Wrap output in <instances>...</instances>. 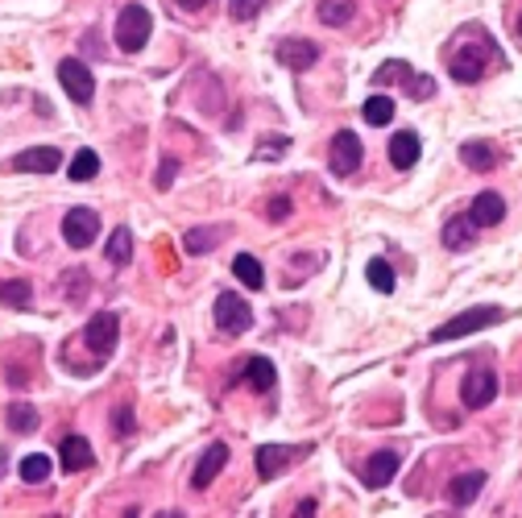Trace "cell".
Returning <instances> with one entry per match:
<instances>
[{"mask_svg":"<svg viewBox=\"0 0 522 518\" xmlns=\"http://www.w3.org/2000/svg\"><path fill=\"white\" fill-rule=\"evenodd\" d=\"M502 315H506V312H502V307H473V312H461V315H452L448 324H439L436 332H431V340H436V344H444V340L473 336V332H481V328L498 324Z\"/></svg>","mask_w":522,"mask_h":518,"instance_id":"cell-1","label":"cell"},{"mask_svg":"<svg viewBox=\"0 0 522 518\" xmlns=\"http://www.w3.org/2000/svg\"><path fill=\"white\" fill-rule=\"evenodd\" d=\"M150 29H154L150 12H145L142 4H125L117 17V46L125 50V54H137V50L150 42Z\"/></svg>","mask_w":522,"mask_h":518,"instance_id":"cell-2","label":"cell"},{"mask_svg":"<svg viewBox=\"0 0 522 518\" xmlns=\"http://www.w3.org/2000/svg\"><path fill=\"white\" fill-rule=\"evenodd\" d=\"M361 158H365V145H361V137H356L353 129H340V133H336L332 145H328V166H332V174H340V179L356 174V170H361Z\"/></svg>","mask_w":522,"mask_h":518,"instance_id":"cell-3","label":"cell"},{"mask_svg":"<svg viewBox=\"0 0 522 518\" xmlns=\"http://www.w3.org/2000/svg\"><path fill=\"white\" fill-rule=\"evenodd\" d=\"M117 336H120V320L112 312H95L92 320H87V328H84V340H87V349L95 352V361L112 357V349H117Z\"/></svg>","mask_w":522,"mask_h":518,"instance_id":"cell-4","label":"cell"},{"mask_svg":"<svg viewBox=\"0 0 522 518\" xmlns=\"http://www.w3.org/2000/svg\"><path fill=\"white\" fill-rule=\"evenodd\" d=\"M216 328H220V332H228V336L249 332V328H253L249 303L241 299V295H232V290H224V295L216 299Z\"/></svg>","mask_w":522,"mask_h":518,"instance_id":"cell-5","label":"cell"},{"mask_svg":"<svg viewBox=\"0 0 522 518\" xmlns=\"http://www.w3.org/2000/svg\"><path fill=\"white\" fill-rule=\"evenodd\" d=\"M95 232H100V216H95L92 207H71L62 216V241L71 245V249H87L95 241Z\"/></svg>","mask_w":522,"mask_h":518,"instance_id":"cell-6","label":"cell"},{"mask_svg":"<svg viewBox=\"0 0 522 518\" xmlns=\"http://www.w3.org/2000/svg\"><path fill=\"white\" fill-rule=\"evenodd\" d=\"M59 79H62V92L75 100V104H87L95 96V79L79 59H62L59 62Z\"/></svg>","mask_w":522,"mask_h":518,"instance_id":"cell-7","label":"cell"},{"mask_svg":"<svg viewBox=\"0 0 522 518\" xmlns=\"http://www.w3.org/2000/svg\"><path fill=\"white\" fill-rule=\"evenodd\" d=\"M461 398H464V407L469 410L489 407V402L498 398V374H493V369H473V374L464 377Z\"/></svg>","mask_w":522,"mask_h":518,"instance_id":"cell-8","label":"cell"},{"mask_svg":"<svg viewBox=\"0 0 522 518\" xmlns=\"http://www.w3.org/2000/svg\"><path fill=\"white\" fill-rule=\"evenodd\" d=\"M62 166V154L54 145H34V150H21L12 158V170H25V174H54Z\"/></svg>","mask_w":522,"mask_h":518,"instance_id":"cell-9","label":"cell"},{"mask_svg":"<svg viewBox=\"0 0 522 518\" xmlns=\"http://www.w3.org/2000/svg\"><path fill=\"white\" fill-rule=\"evenodd\" d=\"M398 465H403V457H398L394 448H381V452H373V457L365 460V485H369V490H386V485L394 482Z\"/></svg>","mask_w":522,"mask_h":518,"instance_id":"cell-10","label":"cell"},{"mask_svg":"<svg viewBox=\"0 0 522 518\" xmlns=\"http://www.w3.org/2000/svg\"><path fill=\"white\" fill-rule=\"evenodd\" d=\"M278 62H282V67H290V71H307V67H315V62H320V46H315V42H307V37L282 42V46H278Z\"/></svg>","mask_w":522,"mask_h":518,"instance_id":"cell-11","label":"cell"},{"mask_svg":"<svg viewBox=\"0 0 522 518\" xmlns=\"http://www.w3.org/2000/svg\"><path fill=\"white\" fill-rule=\"evenodd\" d=\"M469 220H473L477 229H493V224L506 220V199L493 195V191H481L473 199V207H469Z\"/></svg>","mask_w":522,"mask_h":518,"instance_id":"cell-12","label":"cell"},{"mask_svg":"<svg viewBox=\"0 0 522 518\" xmlns=\"http://www.w3.org/2000/svg\"><path fill=\"white\" fill-rule=\"evenodd\" d=\"M303 448H286V444H261L257 448V473L261 482H270V477H278V473L290 465V460L298 457Z\"/></svg>","mask_w":522,"mask_h":518,"instance_id":"cell-13","label":"cell"},{"mask_svg":"<svg viewBox=\"0 0 522 518\" xmlns=\"http://www.w3.org/2000/svg\"><path fill=\"white\" fill-rule=\"evenodd\" d=\"M59 460H62V469L67 473H84V469H92L95 452H92V444H87L84 435H67V440L59 444Z\"/></svg>","mask_w":522,"mask_h":518,"instance_id":"cell-14","label":"cell"},{"mask_svg":"<svg viewBox=\"0 0 522 518\" xmlns=\"http://www.w3.org/2000/svg\"><path fill=\"white\" fill-rule=\"evenodd\" d=\"M228 465V444H212L208 452L200 457V465H195V473H191V485L195 490H208V485L216 482V473Z\"/></svg>","mask_w":522,"mask_h":518,"instance_id":"cell-15","label":"cell"},{"mask_svg":"<svg viewBox=\"0 0 522 518\" xmlns=\"http://www.w3.org/2000/svg\"><path fill=\"white\" fill-rule=\"evenodd\" d=\"M419 154H423L419 133L403 129V133H394V137H390V162H394V170H411L419 162Z\"/></svg>","mask_w":522,"mask_h":518,"instance_id":"cell-16","label":"cell"},{"mask_svg":"<svg viewBox=\"0 0 522 518\" xmlns=\"http://www.w3.org/2000/svg\"><path fill=\"white\" fill-rule=\"evenodd\" d=\"M485 75V54L477 46H461V54L452 59V79L456 84H477Z\"/></svg>","mask_w":522,"mask_h":518,"instance_id":"cell-17","label":"cell"},{"mask_svg":"<svg viewBox=\"0 0 522 518\" xmlns=\"http://www.w3.org/2000/svg\"><path fill=\"white\" fill-rule=\"evenodd\" d=\"M485 490V473L473 469V473H464V477H452L448 485V502L452 506H469V502H477V494Z\"/></svg>","mask_w":522,"mask_h":518,"instance_id":"cell-18","label":"cell"},{"mask_svg":"<svg viewBox=\"0 0 522 518\" xmlns=\"http://www.w3.org/2000/svg\"><path fill=\"white\" fill-rule=\"evenodd\" d=\"M461 162L469 170H493L498 166V154H493V145L489 142H464L461 145Z\"/></svg>","mask_w":522,"mask_h":518,"instance_id":"cell-19","label":"cell"},{"mask_svg":"<svg viewBox=\"0 0 522 518\" xmlns=\"http://www.w3.org/2000/svg\"><path fill=\"white\" fill-rule=\"evenodd\" d=\"M245 382H249L257 394H270L273 382H278V374H273V361H265V357H253V361L245 365Z\"/></svg>","mask_w":522,"mask_h":518,"instance_id":"cell-20","label":"cell"},{"mask_svg":"<svg viewBox=\"0 0 522 518\" xmlns=\"http://www.w3.org/2000/svg\"><path fill=\"white\" fill-rule=\"evenodd\" d=\"M232 274H237L249 290H261V287H265V270H261V262H257L253 254H237V257H232Z\"/></svg>","mask_w":522,"mask_h":518,"instance_id":"cell-21","label":"cell"},{"mask_svg":"<svg viewBox=\"0 0 522 518\" xmlns=\"http://www.w3.org/2000/svg\"><path fill=\"white\" fill-rule=\"evenodd\" d=\"M473 232H477V224L469 216H452L444 224V245L448 249H464V245H473Z\"/></svg>","mask_w":522,"mask_h":518,"instance_id":"cell-22","label":"cell"},{"mask_svg":"<svg viewBox=\"0 0 522 518\" xmlns=\"http://www.w3.org/2000/svg\"><path fill=\"white\" fill-rule=\"evenodd\" d=\"M100 174V158H95V150H79V154L71 158V166H67V179L71 182H87Z\"/></svg>","mask_w":522,"mask_h":518,"instance_id":"cell-23","label":"cell"},{"mask_svg":"<svg viewBox=\"0 0 522 518\" xmlns=\"http://www.w3.org/2000/svg\"><path fill=\"white\" fill-rule=\"evenodd\" d=\"M365 278H369V287L381 290V295H390L394 282H398V278H394V265L386 262V257H373V262L365 265Z\"/></svg>","mask_w":522,"mask_h":518,"instance_id":"cell-24","label":"cell"},{"mask_svg":"<svg viewBox=\"0 0 522 518\" xmlns=\"http://www.w3.org/2000/svg\"><path fill=\"white\" fill-rule=\"evenodd\" d=\"M361 117H365L373 129L390 125V121H394V100H390V96H369V100H365V109H361Z\"/></svg>","mask_w":522,"mask_h":518,"instance_id":"cell-25","label":"cell"},{"mask_svg":"<svg viewBox=\"0 0 522 518\" xmlns=\"http://www.w3.org/2000/svg\"><path fill=\"white\" fill-rule=\"evenodd\" d=\"M323 25H348L353 21V0H320Z\"/></svg>","mask_w":522,"mask_h":518,"instance_id":"cell-26","label":"cell"},{"mask_svg":"<svg viewBox=\"0 0 522 518\" xmlns=\"http://www.w3.org/2000/svg\"><path fill=\"white\" fill-rule=\"evenodd\" d=\"M133 257V232L129 229H117L108 237V262L112 265H125Z\"/></svg>","mask_w":522,"mask_h":518,"instance_id":"cell-27","label":"cell"},{"mask_svg":"<svg viewBox=\"0 0 522 518\" xmlns=\"http://www.w3.org/2000/svg\"><path fill=\"white\" fill-rule=\"evenodd\" d=\"M50 457H42V452H34V457H25L21 460V482H29V485H42L50 477Z\"/></svg>","mask_w":522,"mask_h":518,"instance_id":"cell-28","label":"cell"},{"mask_svg":"<svg viewBox=\"0 0 522 518\" xmlns=\"http://www.w3.org/2000/svg\"><path fill=\"white\" fill-rule=\"evenodd\" d=\"M29 299H34V290H29V282H21V278H12V282H4L0 287V303H9V307H29Z\"/></svg>","mask_w":522,"mask_h":518,"instance_id":"cell-29","label":"cell"},{"mask_svg":"<svg viewBox=\"0 0 522 518\" xmlns=\"http://www.w3.org/2000/svg\"><path fill=\"white\" fill-rule=\"evenodd\" d=\"M9 427H12V432H34V427H37V410L25 407V402H12V407H9Z\"/></svg>","mask_w":522,"mask_h":518,"instance_id":"cell-30","label":"cell"},{"mask_svg":"<svg viewBox=\"0 0 522 518\" xmlns=\"http://www.w3.org/2000/svg\"><path fill=\"white\" fill-rule=\"evenodd\" d=\"M216 241H220V229H191L183 245H187V254H208Z\"/></svg>","mask_w":522,"mask_h":518,"instance_id":"cell-31","label":"cell"},{"mask_svg":"<svg viewBox=\"0 0 522 518\" xmlns=\"http://www.w3.org/2000/svg\"><path fill=\"white\" fill-rule=\"evenodd\" d=\"M261 4H265V0H228V12H232L237 21H253L261 12Z\"/></svg>","mask_w":522,"mask_h":518,"instance_id":"cell-32","label":"cell"},{"mask_svg":"<svg viewBox=\"0 0 522 518\" xmlns=\"http://www.w3.org/2000/svg\"><path fill=\"white\" fill-rule=\"evenodd\" d=\"M411 96H415V100H431V96H436L431 75H411Z\"/></svg>","mask_w":522,"mask_h":518,"instance_id":"cell-33","label":"cell"},{"mask_svg":"<svg viewBox=\"0 0 522 518\" xmlns=\"http://www.w3.org/2000/svg\"><path fill=\"white\" fill-rule=\"evenodd\" d=\"M175 170H178V162H175V158H167V162L158 166V187H162V191H167L170 182H175Z\"/></svg>","mask_w":522,"mask_h":518,"instance_id":"cell-34","label":"cell"},{"mask_svg":"<svg viewBox=\"0 0 522 518\" xmlns=\"http://www.w3.org/2000/svg\"><path fill=\"white\" fill-rule=\"evenodd\" d=\"M282 150H286V137H270V142H261L257 154H265V158H282Z\"/></svg>","mask_w":522,"mask_h":518,"instance_id":"cell-35","label":"cell"},{"mask_svg":"<svg viewBox=\"0 0 522 518\" xmlns=\"http://www.w3.org/2000/svg\"><path fill=\"white\" fill-rule=\"evenodd\" d=\"M286 216H290V199H286V195H278V199L270 204V220H286Z\"/></svg>","mask_w":522,"mask_h":518,"instance_id":"cell-36","label":"cell"},{"mask_svg":"<svg viewBox=\"0 0 522 518\" xmlns=\"http://www.w3.org/2000/svg\"><path fill=\"white\" fill-rule=\"evenodd\" d=\"M125 432H133V410L120 407L117 410V435H125Z\"/></svg>","mask_w":522,"mask_h":518,"instance_id":"cell-37","label":"cell"},{"mask_svg":"<svg viewBox=\"0 0 522 518\" xmlns=\"http://www.w3.org/2000/svg\"><path fill=\"white\" fill-rule=\"evenodd\" d=\"M178 4H183V9H191V12H195V9H208L212 0H178Z\"/></svg>","mask_w":522,"mask_h":518,"instance_id":"cell-38","label":"cell"},{"mask_svg":"<svg viewBox=\"0 0 522 518\" xmlns=\"http://www.w3.org/2000/svg\"><path fill=\"white\" fill-rule=\"evenodd\" d=\"M518 37H522V17H518Z\"/></svg>","mask_w":522,"mask_h":518,"instance_id":"cell-39","label":"cell"}]
</instances>
